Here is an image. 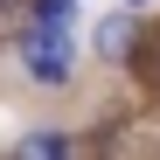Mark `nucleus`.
Listing matches in <instances>:
<instances>
[{
	"mask_svg": "<svg viewBox=\"0 0 160 160\" xmlns=\"http://www.w3.org/2000/svg\"><path fill=\"white\" fill-rule=\"evenodd\" d=\"M132 49H139V7L104 14V21H98V56H104V63H125Z\"/></svg>",
	"mask_w": 160,
	"mask_h": 160,
	"instance_id": "obj_2",
	"label": "nucleus"
},
{
	"mask_svg": "<svg viewBox=\"0 0 160 160\" xmlns=\"http://www.w3.org/2000/svg\"><path fill=\"white\" fill-rule=\"evenodd\" d=\"M125 7H146V0H125Z\"/></svg>",
	"mask_w": 160,
	"mask_h": 160,
	"instance_id": "obj_5",
	"label": "nucleus"
},
{
	"mask_svg": "<svg viewBox=\"0 0 160 160\" xmlns=\"http://www.w3.org/2000/svg\"><path fill=\"white\" fill-rule=\"evenodd\" d=\"M153 63H160V56H153Z\"/></svg>",
	"mask_w": 160,
	"mask_h": 160,
	"instance_id": "obj_6",
	"label": "nucleus"
},
{
	"mask_svg": "<svg viewBox=\"0 0 160 160\" xmlns=\"http://www.w3.org/2000/svg\"><path fill=\"white\" fill-rule=\"evenodd\" d=\"M70 14H77V0H28L35 28H70Z\"/></svg>",
	"mask_w": 160,
	"mask_h": 160,
	"instance_id": "obj_3",
	"label": "nucleus"
},
{
	"mask_svg": "<svg viewBox=\"0 0 160 160\" xmlns=\"http://www.w3.org/2000/svg\"><path fill=\"white\" fill-rule=\"evenodd\" d=\"M14 153H28V160H35V153H70V132H28Z\"/></svg>",
	"mask_w": 160,
	"mask_h": 160,
	"instance_id": "obj_4",
	"label": "nucleus"
},
{
	"mask_svg": "<svg viewBox=\"0 0 160 160\" xmlns=\"http://www.w3.org/2000/svg\"><path fill=\"white\" fill-rule=\"evenodd\" d=\"M21 70H28L35 84L63 91L70 77H77V42H70V28H35V21H28V35H21Z\"/></svg>",
	"mask_w": 160,
	"mask_h": 160,
	"instance_id": "obj_1",
	"label": "nucleus"
}]
</instances>
